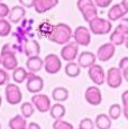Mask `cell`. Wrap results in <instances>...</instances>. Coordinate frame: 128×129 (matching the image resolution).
Returning a JSON list of instances; mask_svg holds the SVG:
<instances>
[{
    "label": "cell",
    "mask_w": 128,
    "mask_h": 129,
    "mask_svg": "<svg viewBox=\"0 0 128 129\" xmlns=\"http://www.w3.org/2000/svg\"><path fill=\"white\" fill-rule=\"evenodd\" d=\"M37 0H19V4L24 7V8H33L35 6Z\"/></svg>",
    "instance_id": "74e56055"
},
{
    "label": "cell",
    "mask_w": 128,
    "mask_h": 129,
    "mask_svg": "<svg viewBox=\"0 0 128 129\" xmlns=\"http://www.w3.org/2000/svg\"><path fill=\"white\" fill-rule=\"evenodd\" d=\"M9 74L7 70L5 69H0V86L1 85H5V84H8L9 82Z\"/></svg>",
    "instance_id": "e575fe53"
},
{
    "label": "cell",
    "mask_w": 128,
    "mask_h": 129,
    "mask_svg": "<svg viewBox=\"0 0 128 129\" xmlns=\"http://www.w3.org/2000/svg\"><path fill=\"white\" fill-rule=\"evenodd\" d=\"M78 129H79V128H78Z\"/></svg>",
    "instance_id": "c3c4849f"
},
{
    "label": "cell",
    "mask_w": 128,
    "mask_h": 129,
    "mask_svg": "<svg viewBox=\"0 0 128 129\" xmlns=\"http://www.w3.org/2000/svg\"><path fill=\"white\" fill-rule=\"evenodd\" d=\"M62 69V61L56 54H48L44 58V70L48 74H56Z\"/></svg>",
    "instance_id": "ba28073f"
},
{
    "label": "cell",
    "mask_w": 128,
    "mask_h": 129,
    "mask_svg": "<svg viewBox=\"0 0 128 129\" xmlns=\"http://www.w3.org/2000/svg\"><path fill=\"white\" fill-rule=\"evenodd\" d=\"M26 10L23 6H14L10 9V14H9L8 18L11 24H18L25 18Z\"/></svg>",
    "instance_id": "ac0fdd59"
},
{
    "label": "cell",
    "mask_w": 128,
    "mask_h": 129,
    "mask_svg": "<svg viewBox=\"0 0 128 129\" xmlns=\"http://www.w3.org/2000/svg\"><path fill=\"white\" fill-rule=\"evenodd\" d=\"M125 46H126V48L128 49V36L126 37V41H125Z\"/></svg>",
    "instance_id": "7bdbcfd3"
},
{
    "label": "cell",
    "mask_w": 128,
    "mask_h": 129,
    "mask_svg": "<svg viewBox=\"0 0 128 129\" xmlns=\"http://www.w3.org/2000/svg\"><path fill=\"white\" fill-rule=\"evenodd\" d=\"M34 111H35V107L31 102H24L23 105L20 106V112H21V116L27 118H30L33 116Z\"/></svg>",
    "instance_id": "83f0119b"
},
{
    "label": "cell",
    "mask_w": 128,
    "mask_h": 129,
    "mask_svg": "<svg viewBox=\"0 0 128 129\" xmlns=\"http://www.w3.org/2000/svg\"><path fill=\"white\" fill-rule=\"evenodd\" d=\"M97 61V55L92 52H82L78 56V64L82 69H89L90 66L94 65Z\"/></svg>",
    "instance_id": "9a60e30c"
},
{
    "label": "cell",
    "mask_w": 128,
    "mask_h": 129,
    "mask_svg": "<svg viewBox=\"0 0 128 129\" xmlns=\"http://www.w3.org/2000/svg\"><path fill=\"white\" fill-rule=\"evenodd\" d=\"M79 56V45L75 42H70L69 44L64 45L61 49V57L64 61L74 62V59Z\"/></svg>",
    "instance_id": "7c38bea8"
},
{
    "label": "cell",
    "mask_w": 128,
    "mask_h": 129,
    "mask_svg": "<svg viewBox=\"0 0 128 129\" xmlns=\"http://www.w3.org/2000/svg\"><path fill=\"white\" fill-rule=\"evenodd\" d=\"M0 65H1V58H0Z\"/></svg>",
    "instance_id": "f6af8a7d"
},
{
    "label": "cell",
    "mask_w": 128,
    "mask_h": 129,
    "mask_svg": "<svg viewBox=\"0 0 128 129\" xmlns=\"http://www.w3.org/2000/svg\"><path fill=\"white\" fill-rule=\"evenodd\" d=\"M5 94H6V100L9 105L16 106L21 102L23 99V93L20 91V88L16 83H8L5 89Z\"/></svg>",
    "instance_id": "5b68a950"
},
{
    "label": "cell",
    "mask_w": 128,
    "mask_h": 129,
    "mask_svg": "<svg viewBox=\"0 0 128 129\" xmlns=\"http://www.w3.org/2000/svg\"><path fill=\"white\" fill-rule=\"evenodd\" d=\"M77 6L87 23L98 17V7L95 6L93 0H78Z\"/></svg>",
    "instance_id": "3957f363"
},
{
    "label": "cell",
    "mask_w": 128,
    "mask_h": 129,
    "mask_svg": "<svg viewBox=\"0 0 128 129\" xmlns=\"http://www.w3.org/2000/svg\"><path fill=\"white\" fill-rule=\"evenodd\" d=\"M11 33V24L5 18H0V36L6 37Z\"/></svg>",
    "instance_id": "f1b7e54d"
},
{
    "label": "cell",
    "mask_w": 128,
    "mask_h": 129,
    "mask_svg": "<svg viewBox=\"0 0 128 129\" xmlns=\"http://www.w3.org/2000/svg\"><path fill=\"white\" fill-rule=\"evenodd\" d=\"M53 129H74L73 125L70 123L69 121H65L63 119L60 120H55L53 123Z\"/></svg>",
    "instance_id": "4dcf8cb0"
},
{
    "label": "cell",
    "mask_w": 128,
    "mask_h": 129,
    "mask_svg": "<svg viewBox=\"0 0 128 129\" xmlns=\"http://www.w3.org/2000/svg\"><path fill=\"white\" fill-rule=\"evenodd\" d=\"M64 71H65L66 75L70 76V78H77L81 73V68L75 62H69L64 68Z\"/></svg>",
    "instance_id": "d4e9b609"
},
{
    "label": "cell",
    "mask_w": 128,
    "mask_h": 129,
    "mask_svg": "<svg viewBox=\"0 0 128 129\" xmlns=\"http://www.w3.org/2000/svg\"><path fill=\"white\" fill-rule=\"evenodd\" d=\"M126 37L124 34L119 33L117 30H114L111 34H110V43L114 44L115 46H120L122 44H125V41H126Z\"/></svg>",
    "instance_id": "4316f807"
},
{
    "label": "cell",
    "mask_w": 128,
    "mask_h": 129,
    "mask_svg": "<svg viewBox=\"0 0 128 129\" xmlns=\"http://www.w3.org/2000/svg\"><path fill=\"white\" fill-rule=\"evenodd\" d=\"M57 5L58 0H37L34 8L37 14H44V12L50 11L51 9L55 8Z\"/></svg>",
    "instance_id": "2e32d148"
},
{
    "label": "cell",
    "mask_w": 128,
    "mask_h": 129,
    "mask_svg": "<svg viewBox=\"0 0 128 129\" xmlns=\"http://www.w3.org/2000/svg\"><path fill=\"white\" fill-rule=\"evenodd\" d=\"M10 14V9L4 2H0V18H5V17H8Z\"/></svg>",
    "instance_id": "d590c367"
},
{
    "label": "cell",
    "mask_w": 128,
    "mask_h": 129,
    "mask_svg": "<svg viewBox=\"0 0 128 129\" xmlns=\"http://www.w3.org/2000/svg\"><path fill=\"white\" fill-rule=\"evenodd\" d=\"M127 12L125 11V9L122 8V6L120 4H116L108 11V19L110 21H117L118 19H122V17L126 15Z\"/></svg>",
    "instance_id": "ffe728a7"
},
{
    "label": "cell",
    "mask_w": 128,
    "mask_h": 129,
    "mask_svg": "<svg viewBox=\"0 0 128 129\" xmlns=\"http://www.w3.org/2000/svg\"><path fill=\"white\" fill-rule=\"evenodd\" d=\"M89 29L94 35H107L111 31L112 24L109 19L97 17V18L89 21Z\"/></svg>",
    "instance_id": "277c9868"
},
{
    "label": "cell",
    "mask_w": 128,
    "mask_h": 129,
    "mask_svg": "<svg viewBox=\"0 0 128 129\" xmlns=\"http://www.w3.org/2000/svg\"><path fill=\"white\" fill-rule=\"evenodd\" d=\"M95 127L98 129H111V118L106 113H100L95 117Z\"/></svg>",
    "instance_id": "7402d4cb"
},
{
    "label": "cell",
    "mask_w": 128,
    "mask_h": 129,
    "mask_svg": "<svg viewBox=\"0 0 128 129\" xmlns=\"http://www.w3.org/2000/svg\"><path fill=\"white\" fill-rule=\"evenodd\" d=\"M66 113V109L63 105H61L60 102H56L55 105H52L50 109V115L54 120H60L62 119Z\"/></svg>",
    "instance_id": "cb8c5ba5"
},
{
    "label": "cell",
    "mask_w": 128,
    "mask_h": 129,
    "mask_svg": "<svg viewBox=\"0 0 128 129\" xmlns=\"http://www.w3.org/2000/svg\"><path fill=\"white\" fill-rule=\"evenodd\" d=\"M118 68H119L121 71H124V70H126V69H128V56H125V57H122L121 59H120L119 66H118Z\"/></svg>",
    "instance_id": "f35d334b"
},
{
    "label": "cell",
    "mask_w": 128,
    "mask_h": 129,
    "mask_svg": "<svg viewBox=\"0 0 128 129\" xmlns=\"http://www.w3.org/2000/svg\"><path fill=\"white\" fill-rule=\"evenodd\" d=\"M31 103L34 105L35 109H37V111L42 113H45L47 111H50L52 107L51 99L46 94H43V93H37L31 96Z\"/></svg>",
    "instance_id": "30bf717a"
},
{
    "label": "cell",
    "mask_w": 128,
    "mask_h": 129,
    "mask_svg": "<svg viewBox=\"0 0 128 129\" xmlns=\"http://www.w3.org/2000/svg\"><path fill=\"white\" fill-rule=\"evenodd\" d=\"M1 103H2V98H1V95H0V107H1Z\"/></svg>",
    "instance_id": "ee69618b"
},
{
    "label": "cell",
    "mask_w": 128,
    "mask_h": 129,
    "mask_svg": "<svg viewBox=\"0 0 128 129\" xmlns=\"http://www.w3.org/2000/svg\"><path fill=\"white\" fill-rule=\"evenodd\" d=\"M88 75L95 85H102L106 82V73L101 65L94 64L88 69Z\"/></svg>",
    "instance_id": "8fae6325"
},
{
    "label": "cell",
    "mask_w": 128,
    "mask_h": 129,
    "mask_svg": "<svg viewBox=\"0 0 128 129\" xmlns=\"http://www.w3.org/2000/svg\"><path fill=\"white\" fill-rule=\"evenodd\" d=\"M52 98L56 102H64L69 99V90L63 86H57L52 91Z\"/></svg>",
    "instance_id": "44dd1931"
},
{
    "label": "cell",
    "mask_w": 128,
    "mask_h": 129,
    "mask_svg": "<svg viewBox=\"0 0 128 129\" xmlns=\"http://www.w3.org/2000/svg\"><path fill=\"white\" fill-rule=\"evenodd\" d=\"M44 88V80L36 73L28 72L26 80V89L29 93L37 94L39 93Z\"/></svg>",
    "instance_id": "8992f818"
},
{
    "label": "cell",
    "mask_w": 128,
    "mask_h": 129,
    "mask_svg": "<svg viewBox=\"0 0 128 129\" xmlns=\"http://www.w3.org/2000/svg\"><path fill=\"white\" fill-rule=\"evenodd\" d=\"M121 101H122V113L125 118L128 120V90L124 91L121 94Z\"/></svg>",
    "instance_id": "836d02e7"
},
{
    "label": "cell",
    "mask_w": 128,
    "mask_h": 129,
    "mask_svg": "<svg viewBox=\"0 0 128 129\" xmlns=\"http://www.w3.org/2000/svg\"><path fill=\"white\" fill-rule=\"evenodd\" d=\"M10 129H27V120L21 115H16L9 120L8 123Z\"/></svg>",
    "instance_id": "603a6c76"
},
{
    "label": "cell",
    "mask_w": 128,
    "mask_h": 129,
    "mask_svg": "<svg viewBox=\"0 0 128 129\" xmlns=\"http://www.w3.org/2000/svg\"><path fill=\"white\" fill-rule=\"evenodd\" d=\"M84 98L89 105L99 106L102 101V94L98 86H89L84 92Z\"/></svg>",
    "instance_id": "4fadbf2b"
},
{
    "label": "cell",
    "mask_w": 128,
    "mask_h": 129,
    "mask_svg": "<svg viewBox=\"0 0 128 129\" xmlns=\"http://www.w3.org/2000/svg\"><path fill=\"white\" fill-rule=\"evenodd\" d=\"M47 37L53 43L64 46L71 42V38L73 37V31L69 25L58 23L54 25V26H52L51 33L48 34Z\"/></svg>",
    "instance_id": "6da1fadb"
},
{
    "label": "cell",
    "mask_w": 128,
    "mask_h": 129,
    "mask_svg": "<svg viewBox=\"0 0 128 129\" xmlns=\"http://www.w3.org/2000/svg\"><path fill=\"white\" fill-rule=\"evenodd\" d=\"M27 75H28V72L26 71V69L21 68V66H18L16 70L13 71V80L18 84L25 82L27 80Z\"/></svg>",
    "instance_id": "484cf974"
},
{
    "label": "cell",
    "mask_w": 128,
    "mask_h": 129,
    "mask_svg": "<svg viewBox=\"0 0 128 129\" xmlns=\"http://www.w3.org/2000/svg\"><path fill=\"white\" fill-rule=\"evenodd\" d=\"M98 8H107L111 5L112 0H93Z\"/></svg>",
    "instance_id": "8d00e7d4"
},
{
    "label": "cell",
    "mask_w": 128,
    "mask_h": 129,
    "mask_svg": "<svg viewBox=\"0 0 128 129\" xmlns=\"http://www.w3.org/2000/svg\"><path fill=\"white\" fill-rule=\"evenodd\" d=\"M108 113H109L108 116L111 118V120H117V119H119V117L121 116L122 108L120 107V105H118V103H114V105L110 106Z\"/></svg>",
    "instance_id": "f546056e"
},
{
    "label": "cell",
    "mask_w": 128,
    "mask_h": 129,
    "mask_svg": "<svg viewBox=\"0 0 128 129\" xmlns=\"http://www.w3.org/2000/svg\"><path fill=\"white\" fill-rule=\"evenodd\" d=\"M0 129H1V125H0Z\"/></svg>",
    "instance_id": "bcb514c9"
},
{
    "label": "cell",
    "mask_w": 128,
    "mask_h": 129,
    "mask_svg": "<svg viewBox=\"0 0 128 129\" xmlns=\"http://www.w3.org/2000/svg\"><path fill=\"white\" fill-rule=\"evenodd\" d=\"M115 30L119 31V33L124 34L125 36H128V17L127 18H122L118 26L115 28Z\"/></svg>",
    "instance_id": "1f68e13d"
},
{
    "label": "cell",
    "mask_w": 128,
    "mask_h": 129,
    "mask_svg": "<svg viewBox=\"0 0 128 129\" xmlns=\"http://www.w3.org/2000/svg\"><path fill=\"white\" fill-rule=\"evenodd\" d=\"M120 5L122 6V8L125 9V11L128 12V0H121V2H120Z\"/></svg>",
    "instance_id": "60d3db41"
},
{
    "label": "cell",
    "mask_w": 128,
    "mask_h": 129,
    "mask_svg": "<svg viewBox=\"0 0 128 129\" xmlns=\"http://www.w3.org/2000/svg\"><path fill=\"white\" fill-rule=\"evenodd\" d=\"M26 68L29 72L36 73L39 72L44 68V59H42L39 56H34V57H28L26 61Z\"/></svg>",
    "instance_id": "d6986e66"
},
{
    "label": "cell",
    "mask_w": 128,
    "mask_h": 129,
    "mask_svg": "<svg viewBox=\"0 0 128 129\" xmlns=\"http://www.w3.org/2000/svg\"><path fill=\"white\" fill-rule=\"evenodd\" d=\"M27 129H42V127L37 122H29L27 126Z\"/></svg>",
    "instance_id": "ab89813d"
},
{
    "label": "cell",
    "mask_w": 128,
    "mask_h": 129,
    "mask_svg": "<svg viewBox=\"0 0 128 129\" xmlns=\"http://www.w3.org/2000/svg\"><path fill=\"white\" fill-rule=\"evenodd\" d=\"M122 72V78L125 79V80L128 82V69H126V70H124V71H121Z\"/></svg>",
    "instance_id": "b9f144b4"
},
{
    "label": "cell",
    "mask_w": 128,
    "mask_h": 129,
    "mask_svg": "<svg viewBox=\"0 0 128 129\" xmlns=\"http://www.w3.org/2000/svg\"><path fill=\"white\" fill-rule=\"evenodd\" d=\"M1 1H2V0H0V2H1Z\"/></svg>",
    "instance_id": "7dc6e473"
},
{
    "label": "cell",
    "mask_w": 128,
    "mask_h": 129,
    "mask_svg": "<svg viewBox=\"0 0 128 129\" xmlns=\"http://www.w3.org/2000/svg\"><path fill=\"white\" fill-rule=\"evenodd\" d=\"M73 39L80 46H88L91 43V31L84 26H79L73 31Z\"/></svg>",
    "instance_id": "9c48e42d"
},
{
    "label": "cell",
    "mask_w": 128,
    "mask_h": 129,
    "mask_svg": "<svg viewBox=\"0 0 128 129\" xmlns=\"http://www.w3.org/2000/svg\"><path fill=\"white\" fill-rule=\"evenodd\" d=\"M122 72L119 68H110L108 70L107 74H106V82H107L108 86L111 89H117L121 85L122 83Z\"/></svg>",
    "instance_id": "52a82bcc"
},
{
    "label": "cell",
    "mask_w": 128,
    "mask_h": 129,
    "mask_svg": "<svg viewBox=\"0 0 128 129\" xmlns=\"http://www.w3.org/2000/svg\"><path fill=\"white\" fill-rule=\"evenodd\" d=\"M16 49L14 48L13 44L7 43L2 46L0 58H1V65L7 71H15L18 68V59L16 57Z\"/></svg>",
    "instance_id": "7a4b0ae2"
},
{
    "label": "cell",
    "mask_w": 128,
    "mask_h": 129,
    "mask_svg": "<svg viewBox=\"0 0 128 129\" xmlns=\"http://www.w3.org/2000/svg\"><path fill=\"white\" fill-rule=\"evenodd\" d=\"M24 53L28 57H34V56H39L41 53V46L39 43L35 39H29L28 42H26L25 46H24Z\"/></svg>",
    "instance_id": "e0dca14e"
},
{
    "label": "cell",
    "mask_w": 128,
    "mask_h": 129,
    "mask_svg": "<svg viewBox=\"0 0 128 129\" xmlns=\"http://www.w3.org/2000/svg\"><path fill=\"white\" fill-rule=\"evenodd\" d=\"M94 121L90 118H83L79 123V129H94Z\"/></svg>",
    "instance_id": "d6a6232c"
},
{
    "label": "cell",
    "mask_w": 128,
    "mask_h": 129,
    "mask_svg": "<svg viewBox=\"0 0 128 129\" xmlns=\"http://www.w3.org/2000/svg\"><path fill=\"white\" fill-rule=\"evenodd\" d=\"M115 52H116V46L114 44L109 43H106L101 45L98 48L97 51V58L101 62H107L109 61L110 58H112V56L115 55Z\"/></svg>",
    "instance_id": "5bb4252c"
}]
</instances>
